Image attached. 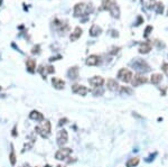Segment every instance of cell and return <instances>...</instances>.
Masks as SVG:
<instances>
[{
  "label": "cell",
  "instance_id": "obj_29",
  "mask_svg": "<svg viewBox=\"0 0 168 167\" xmlns=\"http://www.w3.org/2000/svg\"><path fill=\"white\" fill-rule=\"evenodd\" d=\"M152 30V27L151 26H148L147 28H146V32H145V37H148L149 34H150V32Z\"/></svg>",
  "mask_w": 168,
  "mask_h": 167
},
{
  "label": "cell",
  "instance_id": "obj_15",
  "mask_svg": "<svg viewBox=\"0 0 168 167\" xmlns=\"http://www.w3.org/2000/svg\"><path fill=\"white\" fill-rule=\"evenodd\" d=\"M151 51V44L148 42H143L140 44L139 46V53H141V54H147V53H149Z\"/></svg>",
  "mask_w": 168,
  "mask_h": 167
},
{
  "label": "cell",
  "instance_id": "obj_32",
  "mask_svg": "<svg viewBox=\"0 0 168 167\" xmlns=\"http://www.w3.org/2000/svg\"><path fill=\"white\" fill-rule=\"evenodd\" d=\"M13 137H16V136H17V134H16V126H15V127H13Z\"/></svg>",
  "mask_w": 168,
  "mask_h": 167
},
{
  "label": "cell",
  "instance_id": "obj_14",
  "mask_svg": "<svg viewBox=\"0 0 168 167\" xmlns=\"http://www.w3.org/2000/svg\"><path fill=\"white\" fill-rule=\"evenodd\" d=\"M52 84L53 86L55 89H57V90H62V89H64L65 86V82L62 79H59V78H53Z\"/></svg>",
  "mask_w": 168,
  "mask_h": 167
},
{
  "label": "cell",
  "instance_id": "obj_30",
  "mask_svg": "<svg viewBox=\"0 0 168 167\" xmlns=\"http://www.w3.org/2000/svg\"><path fill=\"white\" fill-rule=\"evenodd\" d=\"M162 71H164V73L168 76V63H165V64L162 65Z\"/></svg>",
  "mask_w": 168,
  "mask_h": 167
},
{
  "label": "cell",
  "instance_id": "obj_2",
  "mask_svg": "<svg viewBox=\"0 0 168 167\" xmlns=\"http://www.w3.org/2000/svg\"><path fill=\"white\" fill-rule=\"evenodd\" d=\"M132 78H133L132 73H131V71H129V70L121 69L119 72H118V79H119L120 81L124 82V83L131 82Z\"/></svg>",
  "mask_w": 168,
  "mask_h": 167
},
{
  "label": "cell",
  "instance_id": "obj_24",
  "mask_svg": "<svg viewBox=\"0 0 168 167\" xmlns=\"http://www.w3.org/2000/svg\"><path fill=\"white\" fill-rule=\"evenodd\" d=\"M9 161L13 166L16 165V154H15V149H13V145H11V150H10V154H9Z\"/></svg>",
  "mask_w": 168,
  "mask_h": 167
},
{
  "label": "cell",
  "instance_id": "obj_19",
  "mask_svg": "<svg viewBox=\"0 0 168 167\" xmlns=\"http://www.w3.org/2000/svg\"><path fill=\"white\" fill-rule=\"evenodd\" d=\"M82 35V29L80 28V27H76L74 29V32L71 34V36H70V40H72V42H75V40H78L80 37H81Z\"/></svg>",
  "mask_w": 168,
  "mask_h": 167
},
{
  "label": "cell",
  "instance_id": "obj_6",
  "mask_svg": "<svg viewBox=\"0 0 168 167\" xmlns=\"http://www.w3.org/2000/svg\"><path fill=\"white\" fill-rule=\"evenodd\" d=\"M72 92L75 93V94H78V95H82V97H85L86 93L89 92L86 86L84 85H80V84H74L72 85Z\"/></svg>",
  "mask_w": 168,
  "mask_h": 167
},
{
  "label": "cell",
  "instance_id": "obj_16",
  "mask_svg": "<svg viewBox=\"0 0 168 167\" xmlns=\"http://www.w3.org/2000/svg\"><path fill=\"white\" fill-rule=\"evenodd\" d=\"M78 66H73L67 71V76L71 80H76L78 78Z\"/></svg>",
  "mask_w": 168,
  "mask_h": 167
},
{
  "label": "cell",
  "instance_id": "obj_31",
  "mask_svg": "<svg viewBox=\"0 0 168 167\" xmlns=\"http://www.w3.org/2000/svg\"><path fill=\"white\" fill-rule=\"evenodd\" d=\"M67 119L66 118H63V119H61V120H59V122H58V126H63V125H66V123H67Z\"/></svg>",
  "mask_w": 168,
  "mask_h": 167
},
{
  "label": "cell",
  "instance_id": "obj_8",
  "mask_svg": "<svg viewBox=\"0 0 168 167\" xmlns=\"http://www.w3.org/2000/svg\"><path fill=\"white\" fill-rule=\"evenodd\" d=\"M86 13H87V7L85 6L84 3H78V5H75V7H74V16L75 17H80Z\"/></svg>",
  "mask_w": 168,
  "mask_h": 167
},
{
  "label": "cell",
  "instance_id": "obj_33",
  "mask_svg": "<svg viewBox=\"0 0 168 167\" xmlns=\"http://www.w3.org/2000/svg\"><path fill=\"white\" fill-rule=\"evenodd\" d=\"M56 167H65V166H62V165H57Z\"/></svg>",
  "mask_w": 168,
  "mask_h": 167
},
{
  "label": "cell",
  "instance_id": "obj_12",
  "mask_svg": "<svg viewBox=\"0 0 168 167\" xmlns=\"http://www.w3.org/2000/svg\"><path fill=\"white\" fill-rule=\"evenodd\" d=\"M29 118L37 122H40V121H44V120H45V118H44V116H43L42 112L37 111V110H32V111L29 113Z\"/></svg>",
  "mask_w": 168,
  "mask_h": 167
},
{
  "label": "cell",
  "instance_id": "obj_25",
  "mask_svg": "<svg viewBox=\"0 0 168 167\" xmlns=\"http://www.w3.org/2000/svg\"><path fill=\"white\" fill-rule=\"evenodd\" d=\"M155 10H156V13H157L162 15V13H164V5H162V2H156Z\"/></svg>",
  "mask_w": 168,
  "mask_h": 167
},
{
  "label": "cell",
  "instance_id": "obj_5",
  "mask_svg": "<svg viewBox=\"0 0 168 167\" xmlns=\"http://www.w3.org/2000/svg\"><path fill=\"white\" fill-rule=\"evenodd\" d=\"M72 154L71 148H61L55 153V158L57 161H65Z\"/></svg>",
  "mask_w": 168,
  "mask_h": 167
},
{
  "label": "cell",
  "instance_id": "obj_9",
  "mask_svg": "<svg viewBox=\"0 0 168 167\" xmlns=\"http://www.w3.org/2000/svg\"><path fill=\"white\" fill-rule=\"evenodd\" d=\"M147 81H148L147 78H145L143 75H140V74H137L131 80V84H132V86H139V85L147 83Z\"/></svg>",
  "mask_w": 168,
  "mask_h": 167
},
{
  "label": "cell",
  "instance_id": "obj_27",
  "mask_svg": "<svg viewBox=\"0 0 168 167\" xmlns=\"http://www.w3.org/2000/svg\"><path fill=\"white\" fill-rule=\"evenodd\" d=\"M92 93H93L95 97H97V95H102L104 93V90L103 89H101V88H95V90H94Z\"/></svg>",
  "mask_w": 168,
  "mask_h": 167
},
{
  "label": "cell",
  "instance_id": "obj_4",
  "mask_svg": "<svg viewBox=\"0 0 168 167\" xmlns=\"http://www.w3.org/2000/svg\"><path fill=\"white\" fill-rule=\"evenodd\" d=\"M56 140H57V145L58 146H61L63 147L64 145L67 144L68 141V134L67 131L65 130V129H62L57 132V136H56Z\"/></svg>",
  "mask_w": 168,
  "mask_h": 167
},
{
  "label": "cell",
  "instance_id": "obj_21",
  "mask_svg": "<svg viewBox=\"0 0 168 167\" xmlns=\"http://www.w3.org/2000/svg\"><path fill=\"white\" fill-rule=\"evenodd\" d=\"M138 164H139V158L132 157V158H129V159H128V161L126 163V166L127 167H136Z\"/></svg>",
  "mask_w": 168,
  "mask_h": 167
},
{
  "label": "cell",
  "instance_id": "obj_17",
  "mask_svg": "<svg viewBox=\"0 0 168 167\" xmlns=\"http://www.w3.org/2000/svg\"><path fill=\"white\" fill-rule=\"evenodd\" d=\"M107 86L108 89L110 90V91H116V90H119L120 85L118 84V82H116V80L114 79H109L107 81Z\"/></svg>",
  "mask_w": 168,
  "mask_h": 167
},
{
  "label": "cell",
  "instance_id": "obj_28",
  "mask_svg": "<svg viewBox=\"0 0 168 167\" xmlns=\"http://www.w3.org/2000/svg\"><path fill=\"white\" fill-rule=\"evenodd\" d=\"M39 49H40V46L39 45H36V46H34L32 48V54H39Z\"/></svg>",
  "mask_w": 168,
  "mask_h": 167
},
{
  "label": "cell",
  "instance_id": "obj_11",
  "mask_svg": "<svg viewBox=\"0 0 168 167\" xmlns=\"http://www.w3.org/2000/svg\"><path fill=\"white\" fill-rule=\"evenodd\" d=\"M89 83H90L93 88H101L104 83V80L102 76H93V78L89 79Z\"/></svg>",
  "mask_w": 168,
  "mask_h": 167
},
{
  "label": "cell",
  "instance_id": "obj_20",
  "mask_svg": "<svg viewBox=\"0 0 168 167\" xmlns=\"http://www.w3.org/2000/svg\"><path fill=\"white\" fill-rule=\"evenodd\" d=\"M101 33H102V28L99 27L97 25H93V26L91 27V29H90L91 36H97V35H100Z\"/></svg>",
  "mask_w": 168,
  "mask_h": 167
},
{
  "label": "cell",
  "instance_id": "obj_10",
  "mask_svg": "<svg viewBox=\"0 0 168 167\" xmlns=\"http://www.w3.org/2000/svg\"><path fill=\"white\" fill-rule=\"evenodd\" d=\"M38 71H39V73L42 74L43 79H46V75H47V74H52V73H54L55 72V69L51 65H47V66L40 65L39 66Z\"/></svg>",
  "mask_w": 168,
  "mask_h": 167
},
{
  "label": "cell",
  "instance_id": "obj_23",
  "mask_svg": "<svg viewBox=\"0 0 168 167\" xmlns=\"http://www.w3.org/2000/svg\"><path fill=\"white\" fill-rule=\"evenodd\" d=\"M162 74H152L151 79H150V82L152 84H158L159 82H162Z\"/></svg>",
  "mask_w": 168,
  "mask_h": 167
},
{
  "label": "cell",
  "instance_id": "obj_1",
  "mask_svg": "<svg viewBox=\"0 0 168 167\" xmlns=\"http://www.w3.org/2000/svg\"><path fill=\"white\" fill-rule=\"evenodd\" d=\"M35 131L40 135L43 138H47L52 131V125L48 120H44V121H42V125L39 127H35Z\"/></svg>",
  "mask_w": 168,
  "mask_h": 167
},
{
  "label": "cell",
  "instance_id": "obj_18",
  "mask_svg": "<svg viewBox=\"0 0 168 167\" xmlns=\"http://www.w3.org/2000/svg\"><path fill=\"white\" fill-rule=\"evenodd\" d=\"M26 66H27L28 72L34 73L35 72V69H36V61L32 59H26Z\"/></svg>",
  "mask_w": 168,
  "mask_h": 167
},
{
  "label": "cell",
  "instance_id": "obj_3",
  "mask_svg": "<svg viewBox=\"0 0 168 167\" xmlns=\"http://www.w3.org/2000/svg\"><path fill=\"white\" fill-rule=\"evenodd\" d=\"M131 65H132L138 72H148L149 70H150L148 64H147L145 61H142V59H137L135 62L131 63Z\"/></svg>",
  "mask_w": 168,
  "mask_h": 167
},
{
  "label": "cell",
  "instance_id": "obj_7",
  "mask_svg": "<svg viewBox=\"0 0 168 167\" xmlns=\"http://www.w3.org/2000/svg\"><path fill=\"white\" fill-rule=\"evenodd\" d=\"M105 9H108L109 11L111 13L113 17H116V18H119L120 16V10H119V7L116 6V3L114 1H110V2L108 3V6Z\"/></svg>",
  "mask_w": 168,
  "mask_h": 167
},
{
  "label": "cell",
  "instance_id": "obj_22",
  "mask_svg": "<svg viewBox=\"0 0 168 167\" xmlns=\"http://www.w3.org/2000/svg\"><path fill=\"white\" fill-rule=\"evenodd\" d=\"M141 3L143 5L145 8L150 9V8H152V7H155L156 0H141Z\"/></svg>",
  "mask_w": 168,
  "mask_h": 167
},
{
  "label": "cell",
  "instance_id": "obj_13",
  "mask_svg": "<svg viewBox=\"0 0 168 167\" xmlns=\"http://www.w3.org/2000/svg\"><path fill=\"white\" fill-rule=\"evenodd\" d=\"M100 63V57L97 55H90L86 59V64L89 66H97Z\"/></svg>",
  "mask_w": 168,
  "mask_h": 167
},
{
  "label": "cell",
  "instance_id": "obj_26",
  "mask_svg": "<svg viewBox=\"0 0 168 167\" xmlns=\"http://www.w3.org/2000/svg\"><path fill=\"white\" fill-rule=\"evenodd\" d=\"M120 90V93L123 94V93H126V94H132V89L128 88V86H120L119 88Z\"/></svg>",
  "mask_w": 168,
  "mask_h": 167
}]
</instances>
